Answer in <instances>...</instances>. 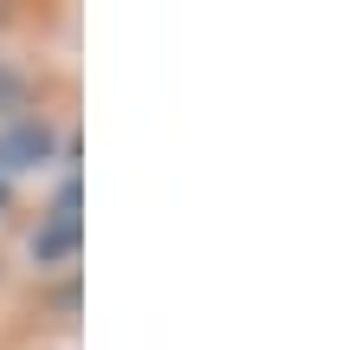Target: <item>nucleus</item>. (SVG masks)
I'll use <instances>...</instances> for the list:
<instances>
[{
  "mask_svg": "<svg viewBox=\"0 0 363 350\" xmlns=\"http://www.w3.org/2000/svg\"><path fill=\"white\" fill-rule=\"evenodd\" d=\"M78 240H84V221H78V182H65L59 201L45 208L39 234H33V259H39V266H72V259H78Z\"/></svg>",
  "mask_w": 363,
  "mask_h": 350,
  "instance_id": "1",
  "label": "nucleus"
},
{
  "mask_svg": "<svg viewBox=\"0 0 363 350\" xmlns=\"http://www.w3.org/2000/svg\"><path fill=\"white\" fill-rule=\"evenodd\" d=\"M45 156H52V130H45L39 117L7 123V130H0V188H7L13 175H26L33 162H45Z\"/></svg>",
  "mask_w": 363,
  "mask_h": 350,
  "instance_id": "2",
  "label": "nucleus"
},
{
  "mask_svg": "<svg viewBox=\"0 0 363 350\" xmlns=\"http://www.w3.org/2000/svg\"><path fill=\"white\" fill-rule=\"evenodd\" d=\"M13 91H20V78H13V65L0 59V104H13Z\"/></svg>",
  "mask_w": 363,
  "mask_h": 350,
  "instance_id": "3",
  "label": "nucleus"
},
{
  "mask_svg": "<svg viewBox=\"0 0 363 350\" xmlns=\"http://www.w3.org/2000/svg\"><path fill=\"white\" fill-rule=\"evenodd\" d=\"M0 208H7V188H0Z\"/></svg>",
  "mask_w": 363,
  "mask_h": 350,
  "instance_id": "4",
  "label": "nucleus"
}]
</instances>
